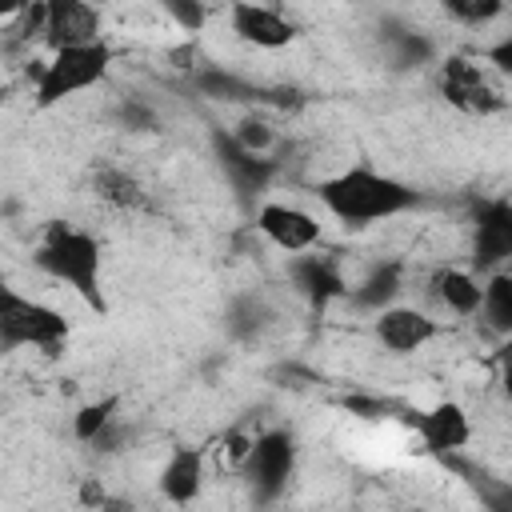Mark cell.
Instances as JSON below:
<instances>
[{
	"label": "cell",
	"mask_w": 512,
	"mask_h": 512,
	"mask_svg": "<svg viewBox=\"0 0 512 512\" xmlns=\"http://www.w3.org/2000/svg\"><path fill=\"white\" fill-rule=\"evenodd\" d=\"M36 268L56 284H68L96 316L108 312L104 296V248L100 240L68 220H52L36 244Z\"/></svg>",
	"instance_id": "2"
},
{
	"label": "cell",
	"mask_w": 512,
	"mask_h": 512,
	"mask_svg": "<svg viewBox=\"0 0 512 512\" xmlns=\"http://www.w3.org/2000/svg\"><path fill=\"white\" fill-rule=\"evenodd\" d=\"M92 188H96V200H100V204L120 208V212L144 204V188H140V180H136L128 168H120V164H100V168L92 172Z\"/></svg>",
	"instance_id": "18"
},
{
	"label": "cell",
	"mask_w": 512,
	"mask_h": 512,
	"mask_svg": "<svg viewBox=\"0 0 512 512\" xmlns=\"http://www.w3.org/2000/svg\"><path fill=\"white\" fill-rule=\"evenodd\" d=\"M396 292H400V268L396 264H388V268H376L364 284H356V288H348V296H356V304H364V308H384V304H392L396 300Z\"/></svg>",
	"instance_id": "21"
},
{
	"label": "cell",
	"mask_w": 512,
	"mask_h": 512,
	"mask_svg": "<svg viewBox=\"0 0 512 512\" xmlns=\"http://www.w3.org/2000/svg\"><path fill=\"white\" fill-rule=\"evenodd\" d=\"M408 428L424 444V452H436V456L460 452L472 440V420L456 400H440V404H432L424 412H412Z\"/></svg>",
	"instance_id": "11"
},
{
	"label": "cell",
	"mask_w": 512,
	"mask_h": 512,
	"mask_svg": "<svg viewBox=\"0 0 512 512\" xmlns=\"http://www.w3.org/2000/svg\"><path fill=\"white\" fill-rule=\"evenodd\" d=\"M116 64V48L108 40H88V44H64V48H52L48 60L36 68V80H32V104L40 112L48 108H60L64 100L96 88L108 80Z\"/></svg>",
	"instance_id": "3"
},
{
	"label": "cell",
	"mask_w": 512,
	"mask_h": 512,
	"mask_svg": "<svg viewBox=\"0 0 512 512\" xmlns=\"http://www.w3.org/2000/svg\"><path fill=\"white\" fill-rule=\"evenodd\" d=\"M480 292H484V280L476 276V268L440 264V268L428 276V296H432V304H436L444 316H456V320H476V312H480Z\"/></svg>",
	"instance_id": "13"
},
{
	"label": "cell",
	"mask_w": 512,
	"mask_h": 512,
	"mask_svg": "<svg viewBox=\"0 0 512 512\" xmlns=\"http://www.w3.org/2000/svg\"><path fill=\"white\" fill-rule=\"evenodd\" d=\"M292 276H296V288L312 300V304H328V300H340L348 296V280L340 272V264L332 256H320L316 248L312 252H300L296 264H292Z\"/></svg>",
	"instance_id": "15"
},
{
	"label": "cell",
	"mask_w": 512,
	"mask_h": 512,
	"mask_svg": "<svg viewBox=\"0 0 512 512\" xmlns=\"http://www.w3.org/2000/svg\"><path fill=\"white\" fill-rule=\"evenodd\" d=\"M496 336L512 332V272L508 268H492L484 276V292H480V312H476Z\"/></svg>",
	"instance_id": "17"
},
{
	"label": "cell",
	"mask_w": 512,
	"mask_h": 512,
	"mask_svg": "<svg viewBox=\"0 0 512 512\" xmlns=\"http://www.w3.org/2000/svg\"><path fill=\"white\" fill-rule=\"evenodd\" d=\"M216 152H220V164H224V176L232 180V188L240 192H264L276 176V160L272 156H256V152H244L232 136H216Z\"/></svg>",
	"instance_id": "16"
},
{
	"label": "cell",
	"mask_w": 512,
	"mask_h": 512,
	"mask_svg": "<svg viewBox=\"0 0 512 512\" xmlns=\"http://www.w3.org/2000/svg\"><path fill=\"white\" fill-rule=\"evenodd\" d=\"M512 256V208L508 200H492L480 208L476 216V232H472V268H504V260Z\"/></svg>",
	"instance_id": "14"
},
{
	"label": "cell",
	"mask_w": 512,
	"mask_h": 512,
	"mask_svg": "<svg viewBox=\"0 0 512 512\" xmlns=\"http://www.w3.org/2000/svg\"><path fill=\"white\" fill-rule=\"evenodd\" d=\"M444 4V12L452 16V20H460V24H488V20H496L500 12H504V0H440Z\"/></svg>",
	"instance_id": "23"
},
{
	"label": "cell",
	"mask_w": 512,
	"mask_h": 512,
	"mask_svg": "<svg viewBox=\"0 0 512 512\" xmlns=\"http://www.w3.org/2000/svg\"><path fill=\"white\" fill-rule=\"evenodd\" d=\"M440 332H444V320L432 316L428 308H416V304H396L392 300V304L372 312V336L392 356H412V352L428 348Z\"/></svg>",
	"instance_id": "8"
},
{
	"label": "cell",
	"mask_w": 512,
	"mask_h": 512,
	"mask_svg": "<svg viewBox=\"0 0 512 512\" xmlns=\"http://www.w3.org/2000/svg\"><path fill=\"white\" fill-rule=\"evenodd\" d=\"M228 32L256 52H284L300 36L296 20H288L280 8H272L264 0H232L228 4Z\"/></svg>",
	"instance_id": "9"
},
{
	"label": "cell",
	"mask_w": 512,
	"mask_h": 512,
	"mask_svg": "<svg viewBox=\"0 0 512 512\" xmlns=\"http://www.w3.org/2000/svg\"><path fill=\"white\" fill-rule=\"evenodd\" d=\"M160 8H164V16L184 32V36H196V32H204L208 28V0H160Z\"/></svg>",
	"instance_id": "22"
},
{
	"label": "cell",
	"mask_w": 512,
	"mask_h": 512,
	"mask_svg": "<svg viewBox=\"0 0 512 512\" xmlns=\"http://www.w3.org/2000/svg\"><path fill=\"white\" fill-rule=\"evenodd\" d=\"M204 480H208V452L196 448V444H176L168 448L160 472H156V488L168 504H192L200 492H204Z\"/></svg>",
	"instance_id": "12"
},
{
	"label": "cell",
	"mask_w": 512,
	"mask_h": 512,
	"mask_svg": "<svg viewBox=\"0 0 512 512\" xmlns=\"http://www.w3.org/2000/svg\"><path fill=\"white\" fill-rule=\"evenodd\" d=\"M36 0H0V24H12L16 16H24Z\"/></svg>",
	"instance_id": "24"
},
{
	"label": "cell",
	"mask_w": 512,
	"mask_h": 512,
	"mask_svg": "<svg viewBox=\"0 0 512 512\" xmlns=\"http://www.w3.org/2000/svg\"><path fill=\"white\" fill-rule=\"evenodd\" d=\"M16 292H20V288H16V284H12V280H8L4 272H0V312H4L8 304H12V296H16Z\"/></svg>",
	"instance_id": "25"
},
{
	"label": "cell",
	"mask_w": 512,
	"mask_h": 512,
	"mask_svg": "<svg viewBox=\"0 0 512 512\" xmlns=\"http://www.w3.org/2000/svg\"><path fill=\"white\" fill-rule=\"evenodd\" d=\"M116 412H120V396H100V400L80 404L76 416H72V436H76L80 444H96L100 432L116 420Z\"/></svg>",
	"instance_id": "19"
},
{
	"label": "cell",
	"mask_w": 512,
	"mask_h": 512,
	"mask_svg": "<svg viewBox=\"0 0 512 512\" xmlns=\"http://www.w3.org/2000/svg\"><path fill=\"white\" fill-rule=\"evenodd\" d=\"M440 96L464 116H496L508 108V72H500L484 52H452L436 68Z\"/></svg>",
	"instance_id": "4"
},
{
	"label": "cell",
	"mask_w": 512,
	"mask_h": 512,
	"mask_svg": "<svg viewBox=\"0 0 512 512\" xmlns=\"http://www.w3.org/2000/svg\"><path fill=\"white\" fill-rule=\"evenodd\" d=\"M252 228L276 248V252H288V256H300V252H312L320 248L324 240V224L316 212H308L304 204H292V200H264L252 216Z\"/></svg>",
	"instance_id": "6"
},
{
	"label": "cell",
	"mask_w": 512,
	"mask_h": 512,
	"mask_svg": "<svg viewBox=\"0 0 512 512\" xmlns=\"http://www.w3.org/2000/svg\"><path fill=\"white\" fill-rule=\"evenodd\" d=\"M72 324L60 308L44 304V300H32L24 292L12 296V304L0 312V348L12 352V348H40V352H56L64 340H68Z\"/></svg>",
	"instance_id": "5"
},
{
	"label": "cell",
	"mask_w": 512,
	"mask_h": 512,
	"mask_svg": "<svg viewBox=\"0 0 512 512\" xmlns=\"http://www.w3.org/2000/svg\"><path fill=\"white\" fill-rule=\"evenodd\" d=\"M244 476L252 480V488L272 500L284 492V484L296 472V436L288 428H264L260 436H252L244 460H240Z\"/></svg>",
	"instance_id": "7"
},
{
	"label": "cell",
	"mask_w": 512,
	"mask_h": 512,
	"mask_svg": "<svg viewBox=\"0 0 512 512\" xmlns=\"http://www.w3.org/2000/svg\"><path fill=\"white\" fill-rule=\"evenodd\" d=\"M228 136H232L244 152H256V156H272V152H276V140H280V132L272 128V120H264V116H256V112L240 116Z\"/></svg>",
	"instance_id": "20"
},
{
	"label": "cell",
	"mask_w": 512,
	"mask_h": 512,
	"mask_svg": "<svg viewBox=\"0 0 512 512\" xmlns=\"http://www.w3.org/2000/svg\"><path fill=\"white\" fill-rule=\"evenodd\" d=\"M316 200L320 208L340 220L344 228H372L384 220L404 216L408 208H416V188L404 184L392 172H380L372 164H348L340 172H328L316 180Z\"/></svg>",
	"instance_id": "1"
},
{
	"label": "cell",
	"mask_w": 512,
	"mask_h": 512,
	"mask_svg": "<svg viewBox=\"0 0 512 512\" xmlns=\"http://www.w3.org/2000/svg\"><path fill=\"white\" fill-rule=\"evenodd\" d=\"M40 40L52 48L104 40V12L96 0H40Z\"/></svg>",
	"instance_id": "10"
}]
</instances>
